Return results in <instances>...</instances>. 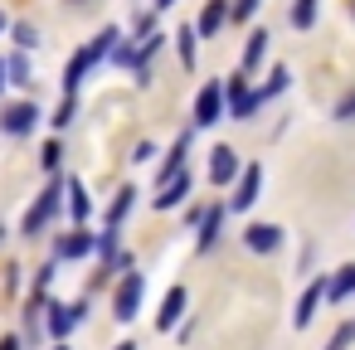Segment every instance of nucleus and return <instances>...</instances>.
Returning a JSON list of instances; mask_svg holds the SVG:
<instances>
[{
  "instance_id": "nucleus-40",
  "label": "nucleus",
  "mask_w": 355,
  "mask_h": 350,
  "mask_svg": "<svg viewBox=\"0 0 355 350\" xmlns=\"http://www.w3.org/2000/svg\"><path fill=\"white\" fill-rule=\"evenodd\" d=\"M0 238H6V229H0Z\"/></svg>"
},
{
  "instance_id": "nucleus-30",
  "label": "nucleus",
  "mask_w": 355,
  "mask_h": 350,
  "mask_svg": "<svg viewBox=\"0 0 355 350\" xmlns=\"http://www.w3.org/2000/svg\"><path fill=\"white\" fill-rule=\"evenodd\" d=\"M350 340H355V321H345V326H340V331L331 335V345H326V350H345Z\"/></svg>"
},
{
  "instance_id": "nucleus-38",
  "label": "nucleus",
  "mask_w": 355,
  "mask_h": 350,
  "mask_svg": "<svg viewBox=\"0 0 355 350\" xmlns=\"http://www.w3.org/2000/svg\"><path fill=\"white\" fill-rule=\"evenodd\" d=\"M0 35H6V10H0Z\"/></svg>"
},
{
  "instance_id": "nucleus-5",
  "label": "nucleus",
  "mask_w": 355,
  "mask_h": 350,
  "mask_svg": "<svg viewBox=\"0 0 355 350\" xmlns=\"http://www.w3.org/2000/svg\"><path fill=\"white\" fill-rule=\"evenodd\" d=\"M35 122H40L35 103H10L6 112H0V132L6 137H25V132H35Z\"/></svg>"
},
{
  "instance_id": "nucleus-37",
  "label": "nucleus",
  "mask_w": 355,
  "mask_h": 350,
  "mask_svg": "<svg viewBox=\"0 0 355 350\" xmlns=\"http://www.w3.org/2000/svg\"><path fill=\"white\" fill-rule=\"evenodd\" d=\"M117 350H137V345H132V340H122V345H117Z\"/></svg>"
},
{
  "instance_id": "nucleus-24",
  "label": "nucleus",
  "mask_w": 355,
  "mask_h": 350,
  "mask_svg": "<svg viewBox=\"0 0 355 350\" xmlns=\"http://www.w3.org/2000/svg\"><path fill=\"white\" fill-rule=\"evenodd\" d=\"M6 69H10V83H15V88H30V59H25V54L6 59Z\"/></svg>"
},
{
  "instance_id": "nucleus-12",
  "label": "nucleus",
  "mask_w": 355,
  "mask_h": 350,
  "mask_svg": "<svg viewBox=\"0 0 355 350\" xmlns=\"http://www.w3.org/2000/svg\"><path fill=\"white\" fill-rule=\"evenodd\" d=\"M326 287H331V277H316V282H311V287L302 292V301H297V311H292V321H297V326H306V321L316 316V306H321Z\"/></svg>"
},
{
  "instance_id": "nucleus-19",
  "label": "nucleus",
  "mask_w": 355,
  "mask_h": 350,
  "mask_svg": "<svg viewBox=\"0 0 355 350\" xmlns=\"http://www.w3.org/2000/svg\"><path fill=\"white\" fill-rule=\"evenodd\" d=\"M132 200H137V190H132V185H122V190H117V200H112V209H107V229H117V224L127 219Z\"/></svg>"
},
{
  "instance_id": "nucleus-31",
  "label": "nucleus",
  "mask_w": 355,
  "mask_h": 350,
  "mask_svg": "<svg viewBox=\"0 0 355 350\" xmlns=\"http://www.w3.org/2000/svg\"><path fill=\"white\" fill-rule=\"evenodd\" d=\"M336 122H355V88H350V93L336 103Z\"/></svg>"
},
{
  "instance_id": "nucleus-14",
  "label": "nucleus",
  "mask_w": 355,
  "mask_h": 350,
  "mask_svg": "<svg viewBox=\"0 0 355 350\" xmlns=\"http://www.w3.org/2000/svg\"><path fill=\"white\" fill-rule=\"evenodd\" d=\"M185 156H190V132H180L175 137V146L166 151V166H161V185H171L180 170H185Z\"/></svg>"
},
{
  "instance_id": "nucleus-34",
  "label": "nucleus",
  "mask_w": 355,
  "mask_h": 350,
  "mask_svg": "<svg viewBox=\"0 0 355 350\" xmlns=\"http://www.w3.org/2000/svg\"><path fill=\"white\" fill-rule=\"evenodd\" d=\"M0 350H20V335H6V340H0Z\"/></svg>"
},
{
  "instance_id": "nucleus-15",
  "label": "nucleus",
  "mask_w": 355,
  "mask_h": 350,
  "mask_svg": "<svg viewBox=\"0 0 355 350\" xmlns=\"http://www.w3.org/2000/svg\"><path fill=\"white\" fill-rule=\"evenodd\" d=\"M190 185H195V180H190V170H180L171 185H161V195H156V209H175V204H185V200H190Z\"/></svg>"
},
{
  "instance_id": "nucleus-35",
  "label": "nucleus",
  "mask_w": 355,
  "mask_h": 350,
  "mask_svg": "<svg viewBox=\"0 0 355 350\" xmlns=\"http://www.w3.org/2000/svg\"><path fill=\"white\" fill-rule=\"evenodd\" d=\"M6 73H10V69H6V59H0V88H6V83H10V78H6Z\"/></svg>"
},
{
  "instance_id": "nucleus-36",
  "label": "nucleus",
  "mask_w": 355,
  "mask_h": 350,
  "mask_svg": "<svg viewBox=\"0 0 355 350\" xmlns=\"http://www.w3.org/2000/svg\"><path fill=\"white\" fill-rule=\"evenodd\" d=\"M166 6H175V0H156V10H166Z\"/></svg>"
},
{
  "instance_id": "nucleus-3",
  "label": "nucleus",
  "mask_w": 355,
  "mask_h": 350,
  "mask_svg": "<svg viewBox=\"0 0 355 350\" xmlns=\"http://www.w3.org/2000/svg\"><path fill=\"white\" fill-rule=\"evenodd\" d=\"M141 292H146V272H127L122 287H117V297H112V316L117 321H132L137 306H141Z\"/></svg>"
},
{
  "instance_id": "nucleus-23",
  "label": "nucleus",
  "mask_w": 355,
  "mask_h": 350,
  "mask_svg": "<svg viewBox=\"0 0 355 350\" xmlns=\"http://www.w3.org/2000/svg\"><path fill=\"white\" fill-rule=\"evenodd\" d=\"M195 40H200V30H190V25L175 35V49H180V64H185V69L195 64Z\"/></svg>"
},
{
  "instance_id": "nucleus-18",
  "label": "nucleus",
  "mask_w": 355,
  "mask_h": 350,
  "mask_svg": "<svg viewBox=\"0 0 355 350\" xmlns=\"http://www.w3.org/2000/svg\"><path fill=\"white\" fill-rule=\"evenodd\" d=\"M88 248H98V238H88L83 229H73V234H64V238H59V258H83Z\"/></svg>"
},
{
  "instance_id": "nucleus-20",
  "label": "nucleus",
  "mask_w": 355,
  "mask_h": 350,
  "mask_svg": "<svg viewBox=\"0 0 355 350\" xmlns=\"http://www.w3.org/2000/svg\"><path fill=\"white\" fill-rule=\"evenodd\" d=\"M350 292H355V263H350V268H340V272L331 277L326 297H331V301H340V297H350Z\"/></svg>"
},
{
  "instance_id": "nucleus-26",
  "label": "nucleus",
  "mask_w": 355,
  "mask_h": 350,
  "mask_svg": "<svg viewBox=\"0 0 355 350\" xmlns=\"http://www.w3.org/2000/svg\"><path fill=\"white\" fill-rule=\"evenodd\" d=\"M287 83H292V73H287V69H272V73H268V83H263L258 93H263V98H277Z\"/></svg>"
},
{
  "instance_id": "nucleus-13",
  "label": "nucleus",
  "mask_w": 355,
  "mask_h": 350,
  "mask_svg": "<svg viewBox=\"0 0 355 350\" xmlns=\"http://www.w3.org/2000/svg\"><path fill=\"white\" fill-rule=\"evenodd\" d=\"M229 20H234V6H224V0H209L205 15H200V35H205V40H214Z\"/></svg>"
},
{
  "instance_id": "nucleus-39",
  "label": "nucleus",
  "mask_w": 355,
  "mask_h": 350,
  "mask_svg": "<svg viewBox=\"0 0 355 350\" xmlns=\"http://www.w3.org/2000/svg\"><path fill=\"white\" fill-rule=\"evenodd\" d=\"M59 350H69V345H64V340H59Z\"/></svg>"
},
{
  "instance_id": "nucleus-7",
  "label": "nucleus",
  "mask_w": 355,
  "mask_h": 350,
  "mask_svg": "<svg viewBox=\"0 0 355 350\" xmlns=\"http://www.w3.org/2000/svg\"><path fill=\"white\" fill-rule=\"evenodd\" d=\"M258 190H263V166H248V170L239 175L234 195H229V209H248V204L258 200Z\"/></svg>"
},
{
  "instance_id": "nucleus-29",
  "label": "nucleus",
  "mask_w": 355,
  "mask_h": 350,
  "mask_svg": "<svg viewBox=\"0 0 355 350\" xmlns=\"http://www.w3.org/2000/svg\"><path fill=\"white\" fill-rule=\"evenodd\" d=\"M40 161H44V170H59V161H64V146H59V141H49V146L40 151Z\"/></svg>"
},
{
  "instance_id": "nucleus-21",
  "label": "nucleus",
  "mask_w": 355,
  "mask_h": 350,
  "mask_svg": "<svg viewBox=\"0 0 355 350\" xmlns=\"http://www.w3.org/2000/svg\"><path fill=\"white\" fill-rule=\"evenodd\" d=\"M117 40H122V35L107 25V30H98V35H93V44H88V49H93L98 59H107V54H117Z\"/></svg>"
},
{
  "instance_id": "nucleus-17",
  "label": "nucleus",
  "mask_w": 355,
  "mask_h": 350,
  "mask_svg": "<svg viewBox=\"0 0 355 350\" xmlns=\"http://www.w3.org/2000/svg\"><path fill=\"white\" fill-rule=\"evenodd\" d=\"M224 214H229V204H214L209 214H205V224H200V248L209 253L214 243H219V229H224Z\"/></svg>"
},
{
  "instance_id": "nucleus-4",
  "label": "nucleus",
  "mask_w": 355,
  "mask_h": 350,
  "mask_svg": "<svg viewBox=\"0 0 355 350\" xmlns=\"http://www.w3.org/2000/svg\"><path fill=\"white\" fill-rule=\"evenodd\" d=\"M224 117V83H205L195 98V127H214Z\"/></svg>"
},
{
  "instance_id": "nucleus-33",
  "label": "nucleus",
  "mask_w": 355,
  "mask_h": 350,
  "mask_svg": "<svg viewBox=\"0 0 355 350\" xmlns=\"http://www.w3.org/2000/svg\"><path fill=\"white\" fill-rule=\"evenodd\" d=\"M258 10V0H234V20H248Z\"/></svg>"
},
{
  "instance_id": "nucleus-27",
  "label": "nucleus",
  "mask_w": 355,
  "mask_h": 350,
  "mask_svg": "<svg viewBox=\"0 0 355 350\" xmlns=\"http://www.w3.org/2000/svg\"><path fill=\"white\" fill-rule=\"evenodd\" d=\"M73 117H78V103H73V98H64V103H59V107H54V117H49V122H54V127H59V132H64V127H69V122H73Z\"/></svg>"
},
{
  "instance_id": "nucleus-22",
  "label": "nucleus",
  "mask_w": 355,
  "mask_h": 350,
  "mask_svg": "<svg viewBox=\"0 0 355 350\" xmlns=\"http://www.w3.org/2000/svg\"><path fill=\"white\" fill-rule=\"evenodd\" d=\"M292 25L297 30H311L316 25V0H292Z\"/></svg>"
},
{
  "instance_id": "nucleus-25",
  "label": "nucleus",
  "mask_w": 355,
  "mask_h": 350,
  "mask_svg": "<svg viewBox=\"0 0 355 350\" xmlns=\"http://www.w3.org/2000/svg\"><path fill=\"white\" fill-rule=\"evenodd\" d=\"M69 195H73V200H69L73 224H83V219H88V195H83V185H78V180H69Z\"/></svg>"
},
{
  "instance_id": "nucleus-32",
  "label": "nucleus",
  "mask_w": 355,
  "mask_h": 350,
  "mask_svg": "<svg viewBox=\"0 0 355 350\" xmlns=\"http://www.w3.org/2000/svg\"><path fill=\"white\" fill-rule=\"evenodd\" d=\"M151 156H156V146H151V141H137V151H132V161H137V166H146Z\"/></svg>"
},
{
  "instance_id": "nucleus-16",
  "label": "nucleus",
  "mask_w": 355,
  "mask_h": 350,
  "mask_svg": "<svg viewBox=\"0 0 355 350\" xmlns=\"http://www.w3.org/2000/svg\"><path fill=\"white\" fill-rule=\"evenodd\" d=\"M268 40H272L268 30H253V35H248V44H243V73H253V69L268 59Z\"/></svg>"
},
{
  "instance_id": "nucleus-28",
  "label": "nucleus",
  "mask_w": 355,
  "mask_h": 350,
  "mask_svg": "<svg viewBox=\"0 0 355 350\" xmlns=\"http://www.w3.org/2000/svg\"><path fill=\"white\" fill-rule=\"evenodd\" d=\"M15 44H20V49H35V44H40V30H35L30 20H25V25H15Z\"/></svg>"
},
{
  "instance_id": "nucleus-2",
  "label": "nucleus",
  "mask_w": 355,
  "mask_h": 350,
  "mask_svg": "<svg viewBox=\"0 0 355 350\" xmlns=\"http://www.w3.org/2000/svg\"><path fill=\"white\" fill-rule=\"evenodd\" d=\"M59 195H64V180H54V185L35 200V209L25 214V238H40V234H44V224L59 214Z\"/></svg>"
},
{
  "instance_id": "nucleus-10",
  "label": "nucleus",
  "mask_w": 355,
  "mask_h": 350,
  "mask_svg": "<svg viewBox=\"0 0 355 350\" xmlns=\"http://www.w3.org/2000/svg\"><path fill=\"white\" fill-rule=\"evenodd\" d=\"M185 306H190V292H185V287H171V292H166V301H161V311H156V326H161V331H171V326L185 316Z\"/></svg>"
},
{
  "instance_id": "nucleus-8",
  "label": "nucleus",
  "mask_w": 355,
  "mask_h": 350,
  "mask_svg": "<svg viewBox=\"0 0 355 350\" xmlns=\"http://www.w3.org/2000/svg\"><path fill=\"white\" fill-rule=\"evenodd\" d=\"M83 311H88L83 301H73V306H64V301H59V306H49V335H54V340H64V335L83 321Z\"/></svg>"
},
{
  "instance_id": "nucleus-9",
  "label": "nucleus",
  "mask_w": 355,
  "mask_h": 350,
  "mask_svg": "<svg viewBox=\"0 0 355 350\" xmlns=\"http://www.w3.org/2000/svg\"><path fill=\"white\" fill-rule=\"evenodd\" d=\"M93 64H98V54H93V49H78V54L69 59V69H64V98H73V93H78V83L88 78V69H93Z\"/></svg>"
},
{
  "instance_id": "nucleus-1",
  "label": "nucleus",
  "mask_w": 355,
  "mask_h": 350,
  "mask_svg": "<svg viewBox=\"0 0 355 350\" xmlns=\"http://www.w3.org/2000/svg\"><path fill=\"white\" fill-rule=\"evenodd\" d=\"M224 98H229V117L234 122H248L268 98L263 93H248V83H243V73H234V78H224Z\"/></svg>"
},
{
  "instance_id": "nucleus-6",
  "label": "nucleus",
  "mask_w": 355,
  "mask_h": 350,
  "mask_svg": "<svg viewBox=\"0 0 355 350\" xmlns=\"http://www.w3.org/2000/svg\"><path fill=\"white\" fill-rule=\"evenodd\" d=\"M239 175H243L239 151H234V146H214V151H209V180H214V185H229V180H239Z\"/></svg>"
},
{
  "instance_id": "nucleus-11",
  "label": "nucleus",
  "mask_w": 355,
  "mask_h": 350,
  "mask_svg": "<svg viewBox=\"0 0 355 350\" xmlns=\"http://www.w3.org/2000/svg\"><path fill=\"white\" fill-rule=\"evenodd\" d=\"M243 243H248L253 253H272V248L282 243V229H277V224H248V229H243Z\"/></svg>"
}]
</instances>
